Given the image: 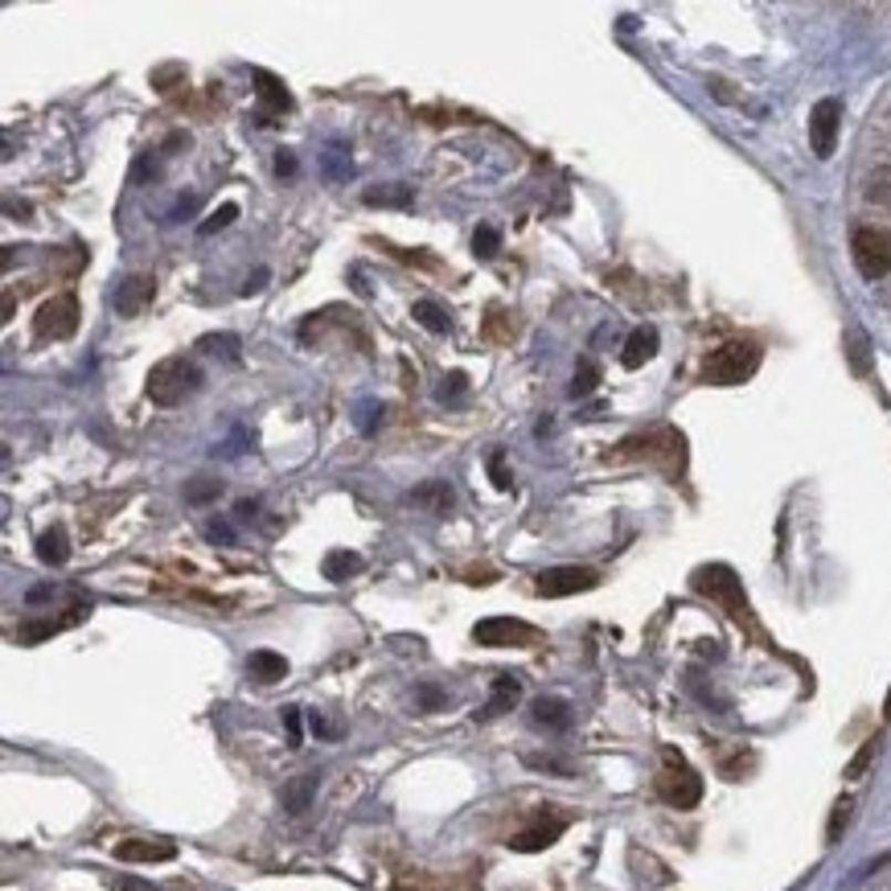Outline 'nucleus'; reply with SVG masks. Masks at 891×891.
<instances>
[{
	"instance_id": "nucleus-1",
	"label": "nucleus",
	"mask_w": 891,
	"mask_h": 891,
	"mask_svg": "<svg viewBox=\"0 0 891 891\" xmlns=\"http://www.w3.org/2000/svg\"><path fill=\"white\" fill-rule=\"evenodd\" d=\"M855 193L867 210V227H879L891 239V95L876 107L871 124L859 140V165H855ZM883 304L891 313V280L883 284Z\"/></svg>"
},
{
	"instance_id": "nucleus-2",
	"label": "nucleus",
	"mask_w": 891,
	"mask_h": 891,
	"mask_svg": "<svg viewBox=\"0 0 891 891\" xmlns=\"http://www.w3.org/2000/svg\"><path fill=\"white\" fill-rule=\"evenodd\" d=\"M198 387H201V366L189 358H165L148 374V399L157 402V407H177L189 395H198Z\"/></svg>"
},
{
	"instance_id": "nucleus-3",
	"label": "nucleus",
	"mask_w": 891,
	"mask_h": 891,
	"mask_svg": "<svg viewBox=\"0 0 891 891\" xmlns=\"http://www.w3.org/2000/svg\"><path fill=\"white\" fill-rule=\"evenodd\" d=\"M756 366H761V345L727 342L703 361V382H711V387H740V382H747L756 374Z\"/></svg>"
},
{
	"instance_id": "nucleus-4",
	"label": "nucleus",
	"mask_w": 891,
	"mask_h": 891,
	"mask_svg": "<svg viewBox=\"0 0 891 891\" xmlns=\"http://www.w3.org/2000/svg\"><path fill=\"white\" fill-rule=\"evenodd\" d=\"M850 259L867 284H888L891 280V239L879 227H859L850 230Z\"/></svg>"
},
{
	"instance_id": "nucleus-5",
	"label": "nucleus",
	"mask_w": 891,
	"mask_h": 891,
	"mask_svg": "<svg viewBox=\"0 0 891 891\" xmlns=\"http://www.w3.org/2000/svg\"><path fill=\"white\" fill-rule=\"evenodd\" d=\"M658 793L674 805V809H690V805L703 797V785H699V776L690 773L686 761H682L678 752H665V773L658 776Z\"/></svg>"
},
{
	"instance_id": "nucleus-6",
	"label": "nucleus",
	"mask_w": 891,
	"mask_h": 891,
	"mask_svg": "<svg viewBox=\"0 0 891 891\" xmlns=\"http://www.w3.org/2000/svg\"><path fill=\"white\" fill-rule=\"evenodd\" d=\"M78 329V301L71 292H62L54 301H45L33 316V333L45 337V342H66L71 333Z\"/></svg>"
},
{
	"instance_id": "nucleus-7",
	"label": "nucleus",
	"mask_w": 891,
	"mask_h": 891,
	"mask_svg": "<svg viewBox=\"0 0 891 891\" xmlns=\"http://www.w3.org/2000/svg\"><path fill=\"white\" fill-rule=\"evenodd\" d=\"M473 637H476V646H493V649H502V646H534L538 641V632L526 625V620H514V617H489V620H481L473 629Z\"/></svg>"
},
{
	"instance_id": "nucleus-8",
	"label": "nucleus",
	"mask_w": 891,
	"mask_h": 891,
	"mask_svg": "<svg viewBox=\"0 0 891 891\" xmlns=\"http://www.w3.org/2000/svg\"><path fill=\"white\" fill-rule=\"evenodd\" d=\"M838 124H842V103L838 99H821L809 115V144L821 160L834 157V144H838Z\"/></svg>"
},
{
	"instance_id": "nucleus-9",
	"label": "nucleus",
	"mask_w": 891,
	"mask_h": 891,
	"mask_svg": "<svg viewBox=\"0 0 891 891\" xmlns=\"http://www.w3.org/2000/svg\"><path fill=\"white\" fill-rule=\"evenodd\" d=\"M600 575L588 572V567H551V572L538 575V596H575V591L596 588Z\"/></svg>"
},
{
	"instance_id": "nucleus-10",
	"label": "nucleus",
	"mask_w": 891,
	"mask_h": 891,
	"mask_svg": "<svg viewBox=\"0 0 891 891\" xmlns=\"http://www.w3.org/2000/svg\"><path fill=\"white\" fill-rule=\"evenodd\" d=\"M563 830H567V818H559V814H538L526 830H517L514 838H510V847L522 850V855H534V850L551 847Z\"/></svg>"
},
{
	"instance_id": "nucleus-11",
	"label": "nucleus",
	"mask_w": 891,
	"mask_h": 891,
	"mask_svg": "<svg viewBox=\"0 0 891 891\" xmlns=\"http://www.w3.org/2000/svg\"><path fill=\"white\" fill-rule=\"evenodd\" d=\"M157 296V280L153 275H128L124 284L115 287V313L119 316H140Z\"/></svg>"
},
{
	"instance_id": "nucleus-12",
	"label": "nucleus",
	"mask_w": 891,
	"mask_h": 891,
	"mask_svg": "<svg viewBox=\"0 0 891 891\" xmlns=\"http://www.w3.org/2000/svg\"><path fill=\"white\" fill-rule=\"evenodd\" d=\"M177 855L172 842H148V838H128L115 847V859L124 862H169Z\"/></svg>"
},
{
	"instance_id": "nucleus-13",
	"label": "nucleus",
	"mask_w": 891,
	"mask_h": 891,
	"mask_svg": "<svg viewBox=\"0 0 891 891\" xmlns=\"http://www.w3.org/2000/svg\"><path fill=\"white\" fill-rule=\"evenodd\" d=\"M255 95H259V112L263 115H280L292 107V99H287V86L275 78V74L268 71H255Z\"/></svg>"
},
{
	"instance_id": "nucleus-14",
	"label": "nucleus",
	"mask_w": 891,
	"mask_h": 891,
	"mask_svg": "<svg viewBox=\"0 0 891 891\" xmlns=\"http://www.w3.org/2000/svg\"><path fill=\"white\" fill-rule=\"evenodd\" d=\"M411 505L444 517L448 510H452V485H448V481H423L419 489H411Z\"/></svg>"
},
{
	"instance_id": "nucleus-15",
	"label": "nucleus",
	"mask_w": 891,
	"mask_h": 891,
	"mask_svg": "<svg viewBox=\"0 0 891 891\" xmlns=\"http://www.w3.org/2000/svg\"><path fill=\"white\" fill-rule=\"evenodd\" d=\"M653 354H658V333L649 329V325H641V329H637L629 342H625V354H620V361H625L629 370H641V366H646Z\"/></svg>"
},
{
	"instance_id": "nucleus-16",
	"label": "nucleus",
	"mask_w": 891,
	"mask_h": 891,
	"mask_svg": "<svg viewBox=\"0 0 891 891\" xmlns=\"http://www.w3.org/2000/svg\"><path fill=\"white\" fill-rule=\"evenodd\" d=\"M83 604H74L71 612L66 617H57V620H38V625H21V641L25 646H33V641H45V637H54V632H62V629H71V625H78L83 620Z\"/></svg>"
},
{
	"instance_id": "nucleus-17",
	"label": "nucleus",
	"mask_w": 891,
	"mask_h": 891,
	"mask_svg": "<svg viewBox=\"0 0 891 891\" xmlns=\"http://www.w3.org/2000/svg\"><path fill=\"white\" fill-rule=\"evenodd\" d=\"M517 694H522L517 678H497V682H493V699L485 703V711H476V719H493V715H505V711H514Z\"/></svg>"
},
{
	"instance_id": "nucleus-18",
	"label": "nucleus",
	"mask_w": 891,
	"mask_h": 891,
	"mask_svg": "<svg viewBox=\"0 0 891 891\" xmlns=\"http://www.w3.org/2000/svg\"><path fill=\"white\" fill-rule=\"evenodd\" d=\"M247 670H251L255 682H280V678L287 674V661L280 658V653H272V649H259V653H251Z\"/></svg>"
},
{
	"instance_id": "nucleus-19",
	"label": "nucleus",
	"mask_w": 891,
	"mask_h": 891,
	"mask_svg": "<svg viewBox=\"0 0 891 891\" xmlns=\"http://www.w3.org/2000/svg\"><path fill=\"white\" fill-rule=\"evenodd\" d=\"M534 723H543V727H555V732H563L567 723H572V706L563 703V699H538V703L531 706Z\"/></svg>"
},
{
	"instance_id": "nucleus-20",
	"label": "nucleus",
	"mask_w": 891,
	"mask_h": 891,
	"mask_svg": "<svg viewBox=\"0 0 891 891\" xmlns=\"http://www.w3.org/2000/svg\"><path fill=\"white\" fill-rule=\"evenodd\" d=\"M38 559L50 563V567L71 559V543H66V531H62V526H54V531H45L42 538H38Z\"/></svg>"
},
{
	"instance_id": "nucleus-21",
	"label": "nucleus",
	"mask_w": 891,
	"mask_h": 891,
	"mask_svg": "<svg viewBox=\"0 0 891 891\" xmlns=\"http://www.w3.org/2000/svg\"><path fill=\"white\" fill-rule=\"evenodd\" d=\"M361 198H366V206H399V210H407L416 201V193H411V186H370Z\"/></svg>"
},
{
	"instance_id": "nucleus-22",
	"label": "nucleus",
	"mask_w": 891,
	"mask_h": 891,
	"mask_svg": "<svg viewBox=\"0 0 891 891\" xmlns=\"http://www.w3.org/2000/svg\"><path fill=\"white\" fill-rule=\"evenodd\" d=\"M325 579H333V584H342V579H349V575L361 572V555H354V551H333L329 559H325Z\"/></svg>"
},
{
	"instance_id": "nucleus-23",
	"label": "nucleus",
	"mask_w": 891,
	"mask_h": 891,
	"mask_svg": "<svg viewBox=\"0 0 891 891\" xmlns=\"http://www.w3.org/2000/svg\"><path fill=\"white\" fill-rule=\"evenodd\" d=\"M313 789H316L313 773L296 776V780L284 789V809H287V814H304V809H308V797H313Z\"/></svg>"
},
{
	"instance_id": "nucleus-24",
	"label": "nucleus",
	"mask_w": 891,
	"mask_h": 891,
	"mask_svg": "<svg viewBox=\"0 0 891 891\" xmlns=\"http://www.w3.org/2000/svg\"><path fill=\"white\" fill-rule=\"evenodd\" d=\"M411 316H416L428 333H448V313L436 301H419L416 308H411Z\"/></svg>"
},
{
	"instance_id": "nucleus-25",
	"label": "nucleus",
	"mask_w": 891,
	"mask_h": 891,
	"mask_svg": "<svg viewBox=\"0 0 891 891\" xmlns=\"http://www.w3.org/2000/svg\"><path fill=\"white\" fill-rule=\"evenodd\" d=\"M218 493H222V481H214V476H193V481L186 485V502L206 505V502H214Z\"/></svg>"
},
{
	"instance_id": "nucleus-26",
	"label": "nucleus",
	"mask_w": 891,
	"mask_h": 891,
	"mask_svg": "<svg viewBox=\"0 0 891 891\" xmlns=\"http://www.w3.org/2000/svg\"><path fill=\"white\" fill-rule=\"evenodd\" d=\"M473 251H476V259H493V255H497V251H502V234H497V227H476Z\"/></svg>"
},
{
	"instance_id": "nucleus-27",
	"label": "nucleus",
	"mask_w": 891,
	"mask_h": 891,
	"mask_svg": "<svg viewBox=\"0 0 891 891\" xmlns=\"http://www.w3.org/2000/svg\"><path fill=\"white\" fill-rule=\"evenodd\" d=\"M201 349L222 354L227 361H239V337H234V333H222V337H201Z\"/></svg>"
},
{
	"instance_id": "nucleus-28",
	"label": "nucleus",
	"mask_w": 891,
	"mask_h": 891,
	"mask_svg": "<svg viewBox=\"0 0 891 891\" xmlns=\"http://www.w3.org/2000/svg\"><path fill=\"white\" fill-rule=\"evenodd\" d=\"M596 382H600V370H596L591 361H579L575 382H572V395H575V399H584V395H591V390H596Z\"/></svg>"
},
{
	"instance_id": "nucleus-29",
	"label": "nucleus",
	"mask_w": 891,
	"mask_h": 891,
	"mask_svg": "<svg viewBox=\"0 0 891 891\" xmlns=\"http://www.w3.org/2000/svg\"><path fill=\"white\" fill-rule=\"evenodd\" d=\"M234 218H239V206H234V201H227V206H218L214 214H210V218H206V222H201V227H198V234H214V230L230 227V222H234Z\"/></svg>"
},
{
	"instance_id": "nucleus-30",
	"label": "nucleus",
	"mask_w": 891,
	"mask_h": 891,
	"mask_svg": "<svg viewBox=\"0 0 891 891\" xmlns=\"http://www.w3.org/2000/svg\"><path fill=\"white\" fill-rule=\"evenodd\" d=\"M349 153H342V148H333V153H325V172H329L333 181H342V177H349Z\"/></svg>"
},
{
	"instance_id": "nucleus-31",
	"label": "nucleus",
	"mask_w": 891,
	"mask_h": 891,
	"mask_svg": "<svg viewBox=\"0 0 891 891\" xmlns=\"http://www.w3.org/2000/svg\"><path fill=\"white\" fill-rule=\"evenodd\" d=\"M850 809H855V805H850V797H842V801L834 805V821H830V842H838V838H842V830H847V821H850Z\"/></svg>"
},
{
	"instance_id": "nucleus-32",
	"label": "nucleus",
	"mask_w": 891,
	"mask_h": 891,
	"mask_svg": "<svg viewBox=\"0 0 891 891\" xmlns=\"http://www.w3.org/2000/svg\"><path fill=\"white\" fill-rule=\"evenodd\" d=\"M871 756H876V740H867V744L859 747V756L850 761V768H847V776L855 780V776H862L867 773V764H871Z\"/></svg>"
},
{
	"instance_id": "nucleus-33",
	"label": "nucleus",
	"mask_w": 891,
	"mask_h": 891,
	"mask_svg": "<svg viewBox=\"0 0 891 891\" xmlns=\"http://www.w3.org/2000/svg\"><path fill=\"white\" fill-rule=\"evenodd\" d=\"M464 387H469V378H464V374L457 370V374H448L444 387L436 390V395H440V399H457V395H460V390H464Z\"/></svg>"
},
{
	"instance_id": "nucleus-34",
	"label": "nucleus",
	"mask_w": 891,
	"mask_h": 891,
	"mask_svg": "<svg viewBox=\"0 0 891 891\" xmlns=\"http://www.w3.org/2000/svg\"><path fill=\"white\" fill-rule=\"evenodd\" d=\"M489 473H493V485H497V489H510V473H505L502 452H493V457H489Z\"/></svg>"
},
{
	"instance_id": "nucleus-35",
	"label": "nucleus",
	"mask_w": 891,
	"mask_h": 891,
	"mask_svg": "<svg viewBox=\"0 0 891 891\" xmlns=\"http://www.w3.org/2000/svg\"><path fill=\"white\" fill-rule=\"evenodd\" d=\"M275 172H280V177H296V153H292V148H280V153H275Z\"/></svg>"
},
{
	"instance_id": "nucleus-36",
	"label": "nucleus",
	"mask_w": 891,
	"mask_h": 891,
	"mask_svg": "<svg viewBox=\"0 0 891 891\" xmlns=\"http://www.w3.org/2000/svg\"><path fill=\"white\" fill-rule=\"evenodd\" d=\"M526 764H531V768H546V773H572V768H567V764H559V761H551V756H526Z\"/></svg>"
},
{
	"instance_id": "nucleus-37",
	"label": "nucleus",
	"mask_w": 891,
	"mask_h": 891,
	"mask_svg": "<svg viewBox=\"0 0 891 891\" xmlns=\"http://www.w3.org/2000/svg\"><path fill=\"white\" fill-rule=\"evenodd\" d=\"M263 284H268V272H263V268H259V272L251 275V280H247V284H243V296H255V292H263Z\"/></svg>"
},
{
	"instance_id": "nucleus-38",
	"label": "nucleus",
	"mask_w": 891,
	"mask_h": 891,
	"mask_svg": "<svg viewBox=\"0 0 891 891\" xmlns=\"http://www.w3.org/2000/svg\"><path fill=\"white\" fill-rule=\"evenodd\" d=\"M419 703H423V706H440V703H444V694H440L436 686H423V690H419Z\"/></svg>"
},
{
	"instance_id": "nucleus-39",
	"label": "nucleus",
	"mask_w": 891,
	"mask_h": 891,
	"mask_svg": "<svg viewBox=\"0 0 891 891\" xmlns=\"http://www.w3.org/2000/svg\"><path fill=\"white\" fill-rule=\"evenodd\" d=\"M206 534H210V538H222V543H230V538H234V534H230V526H218V522H210V526H206Z\"/></svg>"
},
{
	"instance_id": "nucleus-40",
	"label": "nucleus",
	"mask_w": 891,
	"mask_h": 891,
	"mask_svg": "<svg viewBox=\"0 0 891 891\" xmlns=\"http://www.w3.org/2000/svg\"><path fill=\"white\" fill-rule=\"evenodd\" d=\"M193 206H198V198H193V193H189V198H181V201H177V206H172V214H169V218H181V214H189V210H193Z\"/></svg>"
},
{
	"instance_id": "nucleus-41",
	"label": "nucleus",
	"mask_w": 891,
	"mask_h": 891,
	"mask_svg": "<svg viewBox=\"0 0 891 891\" xmlns=\"http://www.w3.org/2000/svg\"><path fill=\"white\" fill-rule=\"evenodd\" d=\"M115 891H153V888H148V883H140V879H119V883H115Z\"/></svg>"
},
{
	"instance_id": "nucleus-42",
	"label": "nucleus",
	"mask_w": 891,
	"mask_h": 891,
	"mask_svg": "<svg viewBox=\"0 0 891 891\" xmlns=\"http://www.w3.org/2000/svg\"><path fill=\"white\" fill-rule=\"evenodd\" d=\"M287 732H292V744H296V740H301V715H296V711H287Z\"/></svg>"
},
{
	"instance_id": "nucleus-43",
	"label": "nucleus",
	"mask_w": 891,
	"mask_h": 891,
	"mask_svg": "<svg viewBox=\"0 0 891 891\" xmlns=\"http://www.w3.org/2000/svg\"><path fill=\"white\" fill-rule=\"evenodd\" d=\"M871 891H891V879H888V883H879V888H871Z\"/></svg>"
},
{
	"instance_id": "nucleus-44",
	"label": "nucleus",
	"mask_w": 891,
	"mask_h": 891,
	"mask_svg": "<svg viewBox=\"0 0 891 891\" xmlns=\"http://www.w3.org/2000/svg\"><path fill=\"white\" fill-rule=\"evenodd\" d=\"M883 711H888V715H891V694H888V706H883Z\"/></svg>"
}]
</instances>
